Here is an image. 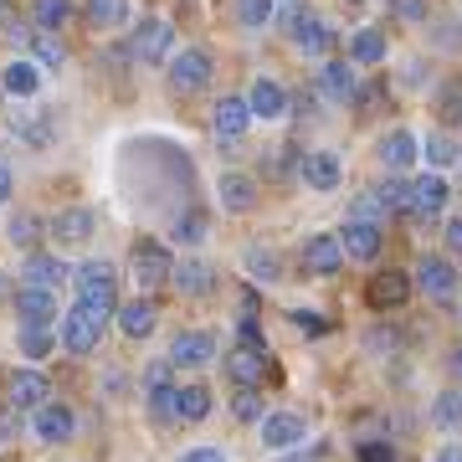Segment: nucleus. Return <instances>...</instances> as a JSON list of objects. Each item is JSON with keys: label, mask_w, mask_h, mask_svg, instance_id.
<instances>
[{"label": "nucleus", "mask_w": 462, "mask_h": 462, "mask_svg": "<svg viewBox=\"0 0 462 462\" xmlns=\"http://www.w3.org/2000/svg\"><path fill=\"white\" fill-rule=\"evenodd\" d=\"M72 288H78V303L88 314H98L108 324V314H118V273L108 263H83L72 273Z\"/></svg>", "instance_id": "obj_1"}, {"label": "nucleus", "mask_w": 462, "mask_h": 462, "mask_svg": "<svg viewBox=\"0 0 462 462\" xmlns=\"http://www.w3.org/2000/svg\"><path fill=\"white\" fill-rule=\"evenodd\" d=\"M170 252L160 247V242H139V247L129 252V278L134 288H144V293H154L160 282H170Z\"/></svg>", "instance_id": "obj_2"}, {"label": "nucleus", "mask_w": 462, "mask_h": 462, "mask_svg": "<svg viewBox=\"0 0 462 462\" xmlns=\"http://www.w3.org/2000/svg\"><path fill=\"white\" fill-rule=\"evenodd\" d=\"M288 42H293L303 57H324V51L334 47V26H324V21L314 16V11H288Z\"/></svg>", "instance_id": "obj_3"}, {"label": "nucleus", "mask_w": 462, "mask_h": 462, "mask_svg": "<svg viewBox=\"0 0 462 462\" xmlns=\"http://www.w3.org/2000/svg\"><path fill=\"white\" fill-rule=\"evenodd\" d=\"M298 263H303L309 278H334V273L345 267V247H339L334 231H314V236L303 242V252H298Z\"/></svg>", "instance_id": "obj_4"}, {"label": "nucleus", "mask_w": 462, "mask_h": 462, "mask_svg": "<svg viewBox=\"0 0 462 462\" xmlns=\"http://www.w3.org/2000/svg\"><path fill=\"white\" fill-rule=\"evenodd\" d=\"M103 339V319L98 314H88L83 303H72L62 314V349L67 355H93Z\"/></svg>", "instance_id": "obj_5"}, {"label": "nucleus", "mask_w": 462, "mask_h": 462, "mask_svg": "<svg viewBox=\"0 0 462 462\" xmlns=\"http://www.w3.org/2000/svg\"><path fill=\"white\" fill-rule=\"evenodd\" d=\"M170 47H175V26H170L165 16H149V21H139V32H134V57L144 67H160L170 57Z\"/></svg>", "instance_id": "obj_6"}, {"label": "nucleus", "mask_w": 462, "mask_h": 462, "mask_svg": "<svg viewBox=\"0 0 462 462\" xmlns=\"http://www.w3.org/2000/svg\"><path fill=\"white\" fill-rule=\"evenodd\" d=\"M206 83H211V51L185 47L180 57H170V88L175 93H200Z\"/></svg>", "instance_id": "obj_7"}, {"label": "nucleus", "mask_w": 462, "mask_h": 462, "mask_svg": "<svg viewBox=\"0 0 462 462\" xmlns=\"http://www.w3.org/2000/svg\"><path fill=\"white\" fill-rule=\"evenodd\" d=\"M211 360H216V334L211 329L175 334V345H170V365H175V370H206Z\"/></svg>", "instance_id": "obj_8"}, {"label": "nucleus", "mask_w": 462, "mask_h": 462, "mask_svg": "<svg viewBox=\"0 0 462 462\" xmlns=\"http://www.w3.org/2000/svg\"><path fill=\"white\" fill-rule=\"evenodd\" d=\"M32 437L36 442H72V437H78V416H72V406H62V401L36 406L32 411Z\"/></svg>", "instance_id": "obj_9"}, {"label": "nucleus", "mask_w": 462, "mask_h": 462, "mask_svg": "<svg viewBox=\"0 0 462 462\" xmlns=\"http://www.w3.org/2000/svg\"><path fill=\"white\" fill-rule=\"evenodd\" d=\"M267 370H273V360H267V345H236V349H226V375L236 380V385H263L267 380Z\"/></svg>", "instance_id": "obj_10"}, {"label": "nucleus", "mask_w": 462, "mask_h": 462, "mask_svg": "<svg viewBox=\"0 0 462 462\" xmlns=\"http://www.w3.org/2000/svg\"><path fill=\"white\" fill-rule=\"evenodd\" d=\"M257 431H263V447H267V452H288V447H303V437H309L303 416H293V411H267L263 421H257Z\"/></svg>", "instance_id": "obj_11"}, {"label": "nucleus", "mask_w": 462, "mask_h": 462, "mask_svg": "<svg viewBox=\"0 0 462 462\" xmlns=\"http://www.w3.org/2000/svg\"><path fill=\"white\" fill-rule=\"evenodd\" d=\"M298 175H303L309 190H339L345 165H339V154H329V149H314V154H303V160H298Z\"/></svg>", "instance_id": "obj_12"}, {"label": "nucleus", "mask_w": 462, "mask_h": 462, "mask_svg": "<svg viewBox=\"0 0 462 462\" xmlns=\"http://www.w3.org/2000/svg\"><path fill=\"white\" fill-rule=\"evenodd\" d=\"M16 314H21V324H51L57 329V293L51 288H32V282H21L16 288Z\"/></svg>", "instance_id": "obj_13"}, {"label": "nucleus", "mask_w": 462, "mask_h": 462, "mask_svg": "<svg viewBox=\"0 0 462 462\" xmlns=\"http://www.w3.org/2000/svg\"><path fill=\"white\" fill-rule=\"evenodd\" d=\"M416 288L442 303V298L457 293V267L447 263V257H421V263H416Z\"/></svg>", "instance_id": "obj_14"}, {"label": "nucleus", "mask_w": 462, "mask_h": 462, "mask_svg": "<svg viewBox=\"0 0 462 462\" xmlns=\"http://www.w3.org/2000/svg\"><path fill=\"white\" fill-rule=\"evenodd\" d=\"M447 180L442 175H421V180H411V221H437V216L447 211Z\"/></svg>", "instance_id": "obj_15"}, {"label": "nucleus", "mask_w": 462, "mask_h": 462, "mask_svg": "<svg viewBox=\"0 0 462 462\" xmlns=\"http://www.w3.org/2000/svg\"><path fill=\"white\" fill-rule=\"evenodd\" d=\"M47 396H51V385H47L42 370H16L11 385H5V401H11L16 411H36V406H47Z\"/></svg>", "instance_id": "obj_16"}, {"label": "nucleus", "mask_w": 462, "mask_h": 462, "mask_svg": "<svg viewBox=\"0 0 462 462\" xmlns=\"http://www.w3.org/2000/svg\"><path fill=\"white\" fill-rule=\"evenodd\" d=\"M380 242H385V226H370V221H345V236H339L345 257H355V263H375Z\"/></svg>", "instance_id": "obj_17"}, {"label": "nucleus", "mask_w": 462, "mask_h": 462, "mask_svg": "<svg viewBox=\"0 0 462 462\" xmlns=\"http://www.w3.org/2000/svg\"><path fill=\"white\" fill-rule=\"evenodd\" d=\"M51 236H57V242H67V247H78V242H88V236H93V231H98V216L88 211V206H67V211H57L51 216Z\"/></svg>", "instance_id": "obj_18"}, {"label": "nucleus", "mask_w": 462, "mask_h": 462, "mask_svg": "<svg viewBox=\"0 0 462 462\" xmlns=\"http://www.w3.org/2000/svg\"><path fill=\"white\" fill-rule=\"evenodd\" d=\"M72 278V267L62 263V257H51V252H32L26 257V267H21V282H32V288H62V282Z\"/></svg>", "instance_id": "obj_19"}, {"label": "nucleus", "mask_w": 462, "mask_h": 462, "mask_svg": "<svg viewBox=\"0 0 462 462\" xmlns=\"http://www.w3.org/2000/svg\"><path fill=\"white\" fill-rule=\"evenodd\" d=\"M154 324H160L154 298H129V303H118V329H124V339H149Z\"/></svg>", "instance_id": "obj_20"}, {"label": "nucleus", "mask_w": 462, "mask_h": 462, "mask_svg": "<svg viewBox=\"0 0 462 462\" xmlns=\"http://www.w3.org/2000/svg\"><path fill=\"white\" fill-rule=\"evenodd\" d=\"M365 298H370V309H401L406 298H411V278L406 273H375L370 278V288H365Z\"/></svg>", "instance_id": "obj_21"}, {"label": "nucleus", "mask_w": 462, "mask_h": 462, "mask_svg": "<svg viewBox=\"0 0 462 462\" xmlns=\"http://www.w3.org/2000/svg\"><path fill=\"white\" fill-rule=\"evenodd\" d=\"M416 154H421V139H416L411 129H391L380 139V165L385 170H411Z\"/></svg>", "instance_id": "obj_22"}, {"label": "nucleus", "mask_w": 462, "mask_h": 462, "mask_svg": "<svg viewBox=\"0 0 462 462\" xmlns=\"http://www.w3.org/2000/svg\"><path fill=\"white\" fill-rule=\"evenodd\" d=\"M216 196H221V211H231V216H247L252 206H257V180L252 175H221V185H216Z\"/></svg>", "instance_id": "obj_23"}, {"label": "nucleus", "mask_w": 462, "mask_h": 462, "mask_svg": "<svg viewBox=\"0 0 462 462\" xmlns=\"http://www.w3.org/2000/svg\"><path fill=\"white\" fill-rule=\"evenodd\" d=\"M247 108H252V118L273 124V118L288 114V93H282V83H273V78H257L252 93H247Z\"/></svg>", "instance_id": "obj_24"}, {"label": "nucleus", "mask_w": 462, "mask_h": 462, "mask_svg": "<svg viewBox=\"0 0 462 462\" xmlns=\"http://www.w3.org/2000/svg\"><path fill=\"white\" fill-rule=\"evenodd\" d=\"M211 124H216V134L226 139V144H236L242 134L252 129V108H247V98H221L216 103V114H211Z\"/></svg>", "instance_id": "obj_25"}, {"label": "nucleus", "mask_w": 462, "mask_h": 462, "mask_svg": "<svg viewBox=\"0 0 462 462\" xmlns=\"http://www.w3.org/2000/svg\"><path fill=\"white\" fill-rule=\"evenodd\" d=\"M0 88L11 93V98H36V88H42V67L32 57H16V62L0 67Z\"/></svg>", "instance_id": "obj_26"}, {"label": "nucleus", "mask_w": 462, "mask_h": 462, "mask_svg": "<svg viewBox=\"0 0 462 462\" xmlns=\"http://www.w3.org/2000/svg\"><path fill=\"white\" fill-rule=\"evenodd\" d=\"M319 93H324L329 103H349V98H355V67L339 62V57L324 62V67H319Z\"/></svg>", "instance_id": "obj_27"}, {"label": "nucleus", "mask_w": 462, "mask_h": 462, "mask_svg": "<svg viewBox=\"0 0 462 462\" xmlns=\"http://www.w3.org/2000/svg\"><path fill=\"white\" fill-rule=\"evenodd\" d=\"M11 129H16L32 149H47L51 134H57L51 129V118H47V108H16V114H11Z\"/></svg>", "instance_id": "obj_28"}, {"label": "nucleus", "mask_w": 462, "mask_h": 462, "mask_svg": "<svg viewBox=\"0 0 462 462\" xmlns=\"http://www.w3.org/2000/svg\"><path fill=\"white\" fill-rule=\"evenodd\" d=\"M170 282H175V293H185V298H206L216 288V273L206 263H180V267H170Z\"/></svg>", "instance_id": "obj_29"}, {"label": "nucleus", "mask_w": 462, "mask_h": 462, "mask_svg": "<svg viewBox=\"0 0 462 462\" xmlns=\"http://www.w3.org/2000/svg\"><path fill=\"white\" fill-rule=\"evenodd\" d=\"M211 416V391L206 385H175V421H206Z\"/></svg>", "instance_id": "obj_30"}, {"label": "nucleus", "mask_w": 462, "mask_h": 462, "mask_svg": "<svg viewBox=\"0 0 462 462\" xmlns=\"http://www.w3.org/2000/svg\"><path fill=\"white\" fill-rule=\"evenodd\" d=\"M16 349L26 355V360H47L51 349H57V329H51V324H21Z\"/></svg>", "instance_id": "obj_31"}, {"label": "nucleus", "mask_w": 462, "mask_h": 462, "mask_svg": "<svg viewBox=\"0 0 462 462\" xmlns=\"http://www.w3.org/2000/svg\"><path fill=\"white\" fill-rule=\"evenodd\" d=\"M427 421L437 431H462V385H452V391H442V396L431 401Z\"/></svg>", "instance_id": "obj_32"}, {"label": "nucleus", "mask_w": 462, "mask_h": 462, "mask_svg": "<svg viewBox=\"0 0 462 462\" xmlns=\"http://www.w3.org/2000/svg\"><path fill=\"white\" fill-rule=\"evenodd\" d=\"M349 62H360V67L385 62V32H375V26H365V32H355V36H349Z\"/></svg>", "instance_id": "obj_33"}, {"label": "nucleus", "mask_w": 462, "mask_h": 462, "mask_svg": "<svg viewBox=\"0 0 462 462\" xmlns=\"http://www.w3.org/2000/svg\"><path fill=\"white\" fill-rule=\"evenodd\" d=\"M72 21V0H32V26L36 32H62Z\"/></svg>", "instance_id": "obj_34"}, {"label": "nucleus", "mask_w": 462, "mask_h": 462, "mask_svg": "<svg viewBox=\"0 0 462 462\" xmlns=\"http://www.w3.org/2000/svg\"><path fill=\"white\" fill-rule=\"evenodd\" d=\"M88 21L98 26V32H114L129 21V0H88Z\"/></svg>", "instance_id": "obj_35"}, {"label": "nucleus", "mask_w": 462, "mask_h": 462, "mask_svg": "<svg viewBox=\"0 0 462 462\" xmlns=\"http://www.w3.org/2000/svg\"><path fill=\"white\" fill-rule=\"evenodd\" d=\"M32 62L36 67H62L67 62V47L57 32H32Z\"/></svg>", "instance_id": "obj_36"}, {"label": "nucleus", "mask_w": 462, "mask_h": 462, "mask_svg": "<svg viewBox=\"0 0 462 462\" xmlns=\"http://www.w3.org/2000/svg\"><path fill=\"white\" fill-rule=\"evenodd\" d=\"M247 278H252V282H263V288H267V282H278V278H282V263H278V252H267V247H252V252H247Z\"/></svg>", "instance_id": "obj_37"}, {"label": "nucleus", "mask_w": 462, "mask_h": 462, "mask_svg": "<svg viewBox=\"0 0 462 462\" xmlns=\"http://www.w3.org/2000/svg\"><path fill=\"white\" fill-rule=\"evenodd\" d=\"M5 236H11V247H26V252H36V242H42V221L36 216H11V226H5Z\"/></svg>", "instance_id": "obj_38"}, {"label": "nucleus", "mask_w": 462, "mask_h": 462, "mask_svg": "<svg viewBox=\"0 0 462 462\" xmlns=\"http://www.w3.org/2000/svg\"><path fill=\"white\" fill-rule=\"evenodd\" d=\"M421 154H427V165H437V170L457 165V144H452V134H427Z\"/></svg>", "instance_id": "obj_39"}, {"label": "nucleus", "mask_w": 462, "mask_h": 462, "mask_svg": "<svg viewBox=\"0 0 462 462\" xmlns=\"http://www.w3.org/2000/svg\"><path fill=\"white\" fill-rule=\"evenodd\" d=\"M375 196L385 200V211H391V216H411V185H406V180L375 185Z\"/></svg>", "instance_id": "obj_40"}, {"label": "nucleus", "mask_w": 462, "mask_h": 462, "mask_svg": "<svg viewBox=\"0 0 462 462\" xmlns=\"http://www.w3.org/2000/svg\"><path fill=\"white\" fill-rule=\"evenodd\" d=\"M170 236H175L180 247H200V242H206V216H200V211H185L180 221H175V231H170Z\"/></svg>", "instance_id": "obj_41"}, {"label": "nucleus", "mask_w": 462, "mask_h": 462, "mask_svg": "<svg viewBox=\"0 0 462 462\" xmlns=\"http://www.w3.org/2000/svg\"><path fill=\"white\" fill-rule=\"evenodd\" d=\"M385 200L375 196V190H360V196H355V216H349V221H370V226H385Z\"/></svg>", "instance_id": "obj_42"}, {"label": "nucleus", "mask_w": 462, "mask_h": 462, "mask_svg": "<svg viewBox=\"0 0 462 462\" xmlns=\"http://www.w3.org/2000/svg\"><path fill=\"white\" fill-rule=\"evenodd\" d=\"M236 21L247 32H263L267 21H273V0H236Z\"/></svg>", "instance_id": "obj_43"}, {"label": "nucleus", "mask_w": 462, "mask_h": 462, "mask_svg": "<svg viewBox=\"0 0 462 462\" xmlns=\"http://www.w3.org/2000/svg\"><path fill=\"white\" fill-rule=\"evenodd\" d=\"M231 416H236V421H252V427H257V421H263V396H257V391H252V385H242V391H236V401H231Z\"/></svg>", "instance_id": "obj_44"}, {"label": "nucleus", "mask_w": 462, "mask_h": 462, "mask_svg": "<svg viewBox=\"0 0 462 462\" xmlns=\"http://www.w3.org/2000/svg\"><path fill=\"white\" fill-rule=\"evenodd\" d=\"M365 345L375 349V355H380V349L391 355V349H401V334L396 329H370V334H365Z\"/></svg>", "instance_id": "obj_45"}, {"label": "nucleus", "mask_w": 462, "mask_h": 462, "mask_svg": "<svg viewBox=\"0 0 462 462\" xmlns=\"http://www.w3.org/2000/svg\"><path fill=\"white\" fill-rule=\"evenodd\" d=\"M391 11L401 21H427V0H391Z\"/></svg>", "instance_id": "obj_46"}, {"label": "nucleus", "mask_w": 462, "mask_h": 462, "mask_svg": "<svg viewBox=\"0 0 462 462\" xmlns=\"http://www.w3.org/2000/svg\"><path fill=\"white\" fill-rule=\"evenodd\" d=\"M288 319H293V324H298V329H303V334H324V319H319L314 309H293V314H288Z\"/></svg>", "instance_id": "obj_47"}, {"label": "nucleus", "mask_w": 462, "mask_h": 462, "mask_svg": "<svg viewBox=\"0 0 462 462\" xmlns=\"http://www.w3.org/2000/svg\"><path fill=\"white\" fill-rule=\"evenodd\" d=\"M16 431H21V411L5 401V406H0V442H5V437H16Z\"/></svg>", "instance_id": "obj_48"}, {"label": "nucleus", "mask_w": 462, "mask_h": 462, "mask_svg": "<svg viewBox=\"0 0 462 462\" xmlns=\"http://www.w3.org/2000/svg\"><path fill=\"white\" fill-rule=\"evenodd\" d=\"M360 462H396V452H391L385 442H365L360 447Z\"/></svg>", "instance_id": "obj_49"}, {"label": "nucleus", "mask_w": 462, "mask_h": 462, "mask_svg": "<svg viewBox=\"0 0 462 462\" xmlns=\"http://www.w3.org/2000/svg\"><path fill=\"white\" fill-rule=\"evenodd\" d=\"M180 462H226V452H221V447H196V452H185Z\"/></svg>", "instance_id": "obj_50"}, {"label": "nucleus", "mask_w": 462, "mask_h": 462, "mask_svg": "<svg viewBox=\"0 0 462 462\" xmlns=\"http://www.w3.org/2000/svg\"><path fill=\"white\" fill-rule=\"evenodd\" d=\"M236 345H263V329H257L252 319H242V324H236Z\"/></svg>", "instance_id": "obj_51"}, {"label": "nucleus", "mask_w": 462, "mask_h": 462, "mask_svg": "<svg viewBox=\"0 0 462 462\" xmlns=\"http://www.w3.org/2000/svg\"><path fill=\"white\" fill-rule=\"evenodd\" d=\"M447 252H462V216L447 221Z\"/></svg>", "instance_id": "obj_52"}, {"label": "nucleus", "mask_w": 462, "mask_h": 462, "mask_svg": "<svg viewBox=\"0 0 462 462\" xmlns=\"http://www.w3.org/2000/svg\"><path fill=\"white\" fill-rule=\"evenodd\" d=\"M11 185H16V175H11V165H5V160H0V206L11 200Z\"/></svg>", "instance_id": "obj_53"}, {"label": "nucleus", "mask_w": 462, "mask_h": 462, "mask_svg": "<svg viewBox=\"0 0 462 462\" xmlns=\"http://www.w3.org/2000/svg\"><path fill=\"white\" fill-rule=\"evenodd\" d=\"M447 118H462V88H447Z\"/></svg>", "instance_id": "obj_54"}, {"label": "nucleus", "mask_w": 462, "mask_h": 462, "mask_svg": "<svg viewBox=\"0 0 462 462\" xmlns=\"http://www.w3.org/2000/svg\"><path fill=\"white\" fill-rule=\"evenodd\" d=\"M447 370H452V380H457V385H462V345L452 349V355H447Z\"/></svg>", "instance_id": "obj_55"}, {"label": "nucleus", "mask_w": 462, "mask_h": 462, "mask_svg": "<svg viewBox=\"0 0 462 462\" xmlns=\"http://www.w3.org/2000/svg\"><path fill=\"white\" fill-rule=\"evenodd\" d=\"M431 462H462V442L442 447V452H437V457H431Z\"/></svg>", "instance_id": "obj_56"}, {"label": "nucleus", "mask_w": 462, "mask_h": 462, "mask_svg": "<svg viewBox=\"0 0 462 462\" xmlns=\"http://www.w3.org/2000/svg\"><path fill=\"white\" fill-rule=\"evenodd\" d=\"M457 170H462V154H457Z\"/></svg>", "instance_id": "obj_57"}]
</instances>
